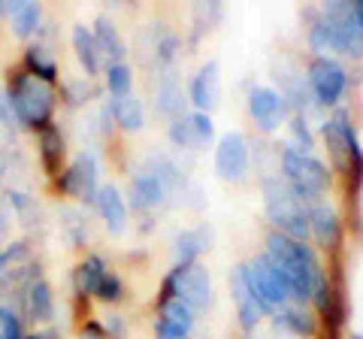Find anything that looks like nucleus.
Listing matches in <instances>:
<instances>
[{
	"mask_svg": "<svg viewBox=\"0 0 363 339\" xmlns=\"http://www.w3.org/2000/svg\"><path fill=\"white\" fill-rule=\"evenodd\" d=\"M267 257L276 264L281 279H285V285L291 291V300H300V303L312 300L315 288L327 279L324 267L318 264L312 248L306 243L291 240V236H285V233H279V230H272L267 236Z\"/></svg>",
	"mask_w": 363,
	"mask_h": 339,
	"instance_id": "1",
	"label": "nucleus"
},
{
	"mask_svg": "<svg viewBox=\"0 0 363 339\" xmlns=\"http://www.w3.org/2000/svg\"><path fill=\"white\" fill-rule=\"evenodd\" d=\"M309 43L315 52H342V55H363V30L351 4H330L321 16L312 21Z\"/></svg>",
	"mask_w": 363,
	"mask_h": 339,
	"instance_id": "2",
	"label": "nucleus"
},
{
	"mask_svg": "<svg viewBox=\"0 0 363 339\" xmlns=\"http://www.w3.org/2000/svg\"><path fill=\"white\" fill-rule=\"evenodd\" d=\"M9 104L16 106V116L30 124V128H49L52 124V109H55V91L49 82L30 76V73H16L9 79Z\"/></svg>",
	"mask_w": 363,
	"mask_h": 339,
	"instance_id": "3",
	"label": "nucleus"
},
{
	"mask_svg": "<svg viewBox=\"0 0 363 339\" xmlns=\"http://www.w3.org/2000/svg\"><path fill=\"white\" fill-rule=\"evenodd\" d=\"M264 200H267V216L279 228V233H285L297 243H306V236H309V209H306L303 200L288 188V182L267 179Z\"/></svg>",
	"mask_w": 363,
	"mask_h": 339,
	"instance_id": "4",
	"label": "nucleus"
},
{
	"mask_svg": "<svg viewBox=\"0 0 363 339\" xmlns=\"http://www.w3.org/2000/svg\"><path fill=\"white\" fill-rule=\"evenodd\" d=\"M281 170H285L288 188L300 200L321 197L327 185H330V170H327V164H321L309 152L297 149V145H288V149L281 152Z\"/></svg>",
	"mask_w": 363,
	"mask_h": 339,
	"instance_id": "5",
	"label": "nucleus"
},
{
	"mask_svg": "<svg viewBox=\"0 0 363 339\" xmlns=\"http://www.w3.org/2000/svg\"><path fill=\"white\" fill-rule=\"evenodd\" d=\"M167 300H182L191 309H206L212 303V282L209 273L200 264H188V267H176L173 273L164 279L161 297H157V306H164Z\"/></svg>",
	"mask_w": 363,
	"mask_h": 339,
	"instance_id": "6",
	"label": "nucleus"
},
{
	"mask_svg": "<svg viewBox=\"0 0 363 339\" xmlns=\"http://www.w3.org/2000/svg\"><path fill=\"white\" fill-rule=\"evenodd\" d=\"M245 276H248V285H252L257 306L264 312H279V309H285L291 303V291L285 285V279H281L276 264H272L267 255L248 261L245 264Z\"/></svg>",
	"mask_w": 363,
	"mask_h": 339,
	"instance_id": "7",
	"label": "nucleus"
},
{
	"mask_svg": "<svg viewBox=\"0 0 363 339\" xmlns=\"http://www.w3.org/2000/svg\"><path fill=\"white\" fill-rule=\"evenodd\" d=\"M309 88H312L318 104H324V106L339 104L345 94V88H348L345 67L333 58H327V55H318V58L309 64Z\"/></svg>",
	"mask_w": 363,
	"mask_h": 339,
	"instance_id": "8",
	"label": "nucleus"
},
{
	"mask_svg": "<svg viewBox=\"0 0 363 339\" xmlns=\"http://www.w3.org/2000/svg\"><path fill=\"white\" fill-rule=\"evenodd\" d=\"M215 170L227 182H240L248 173V140L240 130L224 133L215 145Z\"/></svg>",
	"mask_w": 363,
	"mask_h": 339,
	"instance_id": "9",
	"label": "nucleus"
},
{
	"mask_svg": "<svg viewBox=\"0 0 363 339\" xmlns=\"http://www.w3.org/2000/svg\"><path fill=\"white\" fill-rule=\"evenodd\" d=\"M248 112H252L257 128L269 133L285 121L288 106H285V97L279 91H272V88H252V94H248Z\"/></svg>",
	"mask_w": 363,
	"mask_h": 339,
	"instance_id": "10",
	"label": "nucleus"
},
{
	"mask_svg": "<svg viewBox=\"0 0 363 339\" xmlns=\"http://www.w3.org/2000/svg\"><path fill=\"white\" fill-rule=\"evenodd\" d=\"M58 185H61V191H67V194H73L79 200H94L97 197V164H94V157L82 155L79 161H73L61 173Z\"/></svg>",
	"mask_w": 363,
	"mask_h": 339,
	"instance_id": "11",
	"label": "nucleus"
},
{
	"mask_svg": "<svg viewBox=\"0 0 363 339\" xmlns=\"http://www.w3.org/2000/svg\"><path fill=\"white\" fill-rule=\"evenodd\" d=\"M191 330H194V309L191 306H185L182 300H167L164 306H157V339H188Z\"/></svg>",
	"mask_w": 363,
	"mask_h": 339,
	"instance_id": "12",
	"label": "nucleus"
},
{
	"mask_svg": "<svg viewBox=\"0 0 363 339\" xmlns=\"http://www.w3.org/2000/svg\"><path fill=\"white\" fill-rule=\"evenodd\" d=\"M230 288H233V300H236V312H240V324L242 330H255L264 309L257 306L252 285H248V276H245V264H240L233 269V279H230Z\"/></svg>",
	"mask_w": 363,
	"mask_h": 339,
	"instance_id": "13",
	"label": "nucleus"
},
{
	"mask_svg": "<svg viewBox=\"0 0 363 339\" xmlns=\"http://www.w3.org/2000/svg\"><path fill=\"white\" fill-rule=\"evenodd\" d=\"M164 194H167V185L161 182V176L155 170H143L130 179V197H133V209L140 212H149L155 206L164 203Z\"/></svg>",
	"mask_w": 363,
	"mask_h": 339,
	"instance_id": "14",
	"label": "nucleus"
},
{
	"mask_svg": "<svg viewBox=\"0 0 363 339\" xmlns=\"http://www.w3.org/2000/svg\"><path fill=\"white\" fill-rule=\"evenodd\" d=\"M309 233H315V240L327 248H336L342 243V224L327 203H315L309 209Z\"/></svg>",
	"mask_w": 363,
	"mask_h": 339,
	"instance_id": "15",
	"label": "nucleus"
},
{
	"mask_svg": "<svg viewBox=\"0 0 363 339\" xmlns=\"http://www.w3.org/2000/svg\"><path fill=\"white\" fill-rule=\"evenodd\" d=\"M94 203L100 209V218L106 221V228L112 233H121L124 228H128V206H124V197L118 194V188H112V185L97 188Z\"/></svg>",
	"mask_w": 363,
	"mask_h": 339,
	"instance_id": "16",
	"label": "nucleus"
},
{
	"mask_svg": "<svg viewBox=\"0 0 363 339\" xmlns=\"http://www.w3.org/2000/svg\"><path fill=\"white\" fill-rule=\"evenodd\" d=\"M191 100H194L197 112H206L215 109L218 104V64L209 61L203 70L194 76V82H191Z\"/></svg>",
	"mask_w": 363,
	"mask_h": 339,
	"instance_id": "17",
	"label": "nucleus"
},
{
	"mask_svg": "<svg viewBox=\"0 0 363 339\" xmlns=\"http://www.w3.org/2000/svg\"><path fill=\"white\" fill-rule=\"evenodd\" d=\"M94 43H97V52H104L112 58V64H124V55H128V49H124V40L118 28L112 25V21L106 16L97 18V28H94Z\"/></svg>",
	"mask_w": 363,
	"mask_h": 339,
	"instance_id": "18",
	"label": "nucleus"
},
{
	"mask_svg": "<svg viewBox=\"0 0 363 339\" xmlns=\"http://www.w3.org/2000/svg\"><path fill=\"white\" fill-rule=\"evenodd\" d=\"M73 49H76V58L82 61L85 73L94 76L97 67H100V52H97L94 33H91L85 25H76V28H73Z\"/></svg>",
	"mask_w": 363,
	"mask_h": 339,
	"instance_id": "19",
	"label": "nucleus"
},
{
	"mask_svg": "<svg viewBox=\"0 0 363 339\" xmlns=\"http://www.w3.org/2000/svg\"><path fill=\"white\" fill-rule=\"evenodd\" d=\"M40 152H43L45 170H49L52 176H58L61 164H64V137L52 128V124L49 128H43V133H40Z\"/></svg>",
	"mask_w": 363,
	"mask_h": 339,
	"instance_id": "20",
	"label": "nucleus"
},
{
	"mask_svg": "<svg viewBox=\"0 0 363 339\" xmlns=\"http://www.w3.org/2000/svg\"><path fill=\"white\" fill-rule=\"evenodd\" d=\"M6 16L13 21V28L18 37H30L40 25V6L30 0H18V4H6Z\"/></svg>",
	"mask_w": 363,
	"mask_h": 339,
	"instance_id": "21",
	"label": "nucleus"
},
{
	"mask_svg": "<svg viewBox=\"0 0 363 339\" xmlns=\"http://www.w3.org/2000/svg\"><path fill=\"white\" fill-rule=\"evenodd\" d=\"M109 106H112V116H116V121L121 124L124 130H140L143 128L145 112H143V104L133 94H128V97H112Z\"/></svg>",
	"mask_w": 363,
	"mask_h": 339,
	"instance_id": "22",
	"label": "nucleus"
},
{
	"mask_svg": "<svg viewBox=\"0 0 363 339\" xmlns=\"http://www.w3.org/2000/svg\"><path fill=\"white\" fill-rule=\"evenodd\" d=\"M28 312L33 321H49L52 312H55V300H52V288L45 285L43 279L30 282L28 288Z\"/></svg>",
	"mask_w": 363,
	"mask_h": 339,
	"instance_id": "23",
	"label": "nucleus"
},
{
	"mask_svg": "<svg viewBox=\"0 0 363 339\" xmlns=\"http://www.w3.org/2000/svg\"><path fill=\"white\" fill-rule=\"evenodd\" d=\"M109 273L106 264L100 261V257H85L82 264L76 267V291L79 294H97L100 288V282H104V276Z\"/></svg>",
	"mask_w": 363,
	"mask_h": 339,
	"instance_id": "24",
	"label": "nucleus"
},
{
	"mask_svg": "<svg viewBox=\"0 0 363 339\" xmlns=\"http://www.w3.org/2000/svg\"><path fill=\"white\" fill-rule=\"evenodd\" d=\"M203 248H206V230H203V228L176 236V267L197 264V257H200Z\"/></svg>",
	"mask_w": 363,
	"mask_h": 339,
	"instance_id": "25",
	"label": "nucleus"
},
{
	"mask_svg": "<svg viewBox=\"0 0 363 339\" xmlns=\"http://www.w3.org/2000/svg\"><path fill=\"white\" fill-rule=\"evenodd\" d=\"M25 61H28V73L30 76H37V79H43V82H49V85L58 79V64L49 58V52H45V49H40V46L28 49Z\"/></svg>",
	"mask_w": 363,
	"mask_h": 339,
	"instance_id": "26",
	"label": "nucleus"
},
{
	"mask_svg": "<svg viewBox=\"0 0 363 339\" xmlns=\"http://www.w3.org/2000/svg\"><path fill=\"white\" fill-rule=\"evenodd\" d=\"M106 85H109V94H112V97H128V94H130V85H133L130 67H128V64H109V70H106Z\"/></svg>",
	"mask_w": 363,
	"mask_h": 339,
	"instance_id": "27",
	"label": "nucleus"
},
{
	"mask_svg": "<svg viewBox=\"0 0 363 339\" xmlns=\"http://www.w3.org/2000/svg\"><path fill=\"white\" fill-rule=\"evenodd\" d=\"M279 321L288 327V330H294L297 336H309L315 330V321H312V315L309 312H303L300 306H291V309H281L279 315Z\"/></svg>",
	"mask_w": 363,
	"mask_h": 339,
	"instance_id": "28",
	"label": "nucleus"
},
{
	"mask_svg": "<svg viewBox=\"0 0 363 339\" xmlns=\"http://www.w3.org/2000/svg\"><path fill=\"white\" fill-rule=\"evenodd\" d=\"M169 140H173L176 145H197V137H194V124H191V116L185 118H176L173 128H169Z\"/></svg>",
	"mask_w": 363,
	"mask_h": 339,
	"instance_id": "29",
	"label": "nucleus"
},
{
	"mask_svg": "<svg viewBox=\"0 0 363 339\" xmlns=\"http://www.w3.org/2000/svg\"><path fill=\"white\" fill-rule=\"evenodd\" d=\"M97 297L100 300H106V303H118L124 297V288H121V282L116 273H106L104 282H100V288H97Z\"/></svg>",
	"mask_w": 363,
	"mask_h": 339,
	"instance_id": "30",
	"label": "nucleus"
},
{
	"mask_svg": "<svg viewBox=\"0 0 363 339\" xmlns=\"http://www.w3.org/2000/svg\"><path fill=\"white\" fill-rule=\"evenodd\" d=\"M191 124H194V137H197V145H206V143L212 140V133H215V128H212V118L206 116V112H194V116H191Z\"/></svg>",
	"mask_w": 363,
	"mask_h": 339,
	"instance_id": "31",
	"label": "nucleus"
},
{
	"mask_svg": "<svg viewBox=\"0 0 363 339\" xmlns=\"http://www.w3.org/2000/svg\"><path fill=\"white\" fill-rule=\"evenodd\" d=\"M291 128H294V137L303 143V152L312 149V133H309V128H306V121H303V118H294Z\"/></svg>",
	"mask_w": 363,
	"mask_h": 339,
	"instance_id": "32",
	"label": "nucleus"
},
{
	"mask_svg": "<svg viewBox=\"0 0 363 339\" xmlns=\"http://www.w3.org/2000/svg\"><path fill=\"white\" fill-rule=\"evenodd\" d=\"M79 339H109V336H106V330H104V327H100V324L88 321V324H85V330L79 333Z\"/></svg>",
	"mask_w": 363,
	"mask_h": 339,
	"instance_id": "33",
	"label": "nucleus"
},
{
	"mask_svg": "<svg viewBox=\"0 0 363 339\" xmlns=\"http://www.w3.org/2000/svg\"><path fill=\"white\" fill-rule=\"evenodd\" d=\"M351 6H354V16H357V21H360V30H363V0H360V4H351Z\"/></svg>",
	"mask_w": 363,
	"mask_h": 339,
	"instance_id": "34",
	"label": "nucleus"
},
{
	"mask_svg": "<svg viewBox=\"0 0 363 339\" xmlns=\"http://www.w3.org/2000/svg\"><path fill=\"white\" fill-rule=\"evenodd\" d=\"M25 339H45V336H25Z\"/></svg>",
	"mask_w": 363,
	"mask_h": 339,
	"instance_id": "35",
	"label": "nucleus"
},
{
	"mask_svg": "<svg viewBox=\"0 0 363 339\" xmlns=\"http://www.w3.org/2000/svg\"><path fill=\"white\" fill-rule=\"evenodd\" d=\"M354 339H363V336H360V333H354Z\"/></svg>",
	"mask_w": 363,
	"mask_h": 339,
	"instance_id": "36",
	"label": "nucleus"
}]
</instances>
